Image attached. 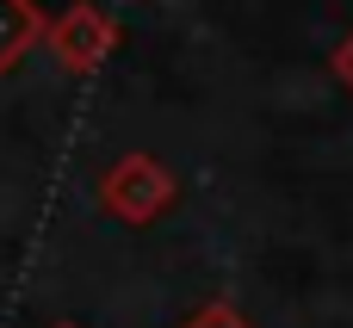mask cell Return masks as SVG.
Wrapping results in <instances>:
<instances>
[{
    "instance_id": "2",
    "label": "cell",
    "mask_w": 353,
    "mask_h": 328,
    "mask_svg": "<svg viewBox=\"0 0 353 328\" xmlns=\"http://www.w3.org/2000/svg\"><path fill=\"white\" fill-rule=\"evenodd\" d=\"M112 43H118V31H112L93 6H74V12L56 25V56H62L68 68H93Z\"/></svg>"
},
{
    "instance_id": "4",
    "label": "cell",
    "mask_w": 353,
    "mask_h": 328,
    "mask_svg": "<svg viewBox=\"0 0 353 328\" xmlns=\"http://www.w3.org/2000/svg\"><path fill=\"white\" fill-rule=\"evenodd\" d=\"M180 328H254V322H248L236 304H205V310H192Z\"/></svg>"
},
{
    "instance_id": "1",
    "label": "cell",
    "mask_w": 353,
    "mask_h": 328,
    "mask_svg": "<svg viewBox=\"0 0 353 328\" xmlns=\"http://www.w3.org/2000/svg\"><path fill=\"white\" fill-rule=\"evenodd\" d=\"M105 205L124 217V223H149L174 205V174L149 155H124L112 174H105Z\"/></svg>"
},
{
    "instance_id": "5",
    "label": "cell",
    "mask_w": 353,
    "mask_h": 328,
    "mask_svg": "<svg viewBox=\"0 0 353 328\" xmlns=\"http://www.w3.org/2000/svg\"><path fill=\"white\" fill-rule=\"evenodd\" d=\"M329 74H335V81H341V87L353 93V31L341 37V43H335V56H329Z\"/></svg>"
},
{
    "instance_id": "3",
    "label": "cell",
    "mask_w": 353,
    "mask_h": 328,
    "mask_svg": "<svg viewBox=\"0 0 353 328\" xmlns=\"http://www.w3.org/2000/svg\"><path fill=\"white\" fill-rule=\"evenodd\" d=\"M31 43H37V12H31V0H0V68L19 62Z\"/></svg>"
}]
</instances>
